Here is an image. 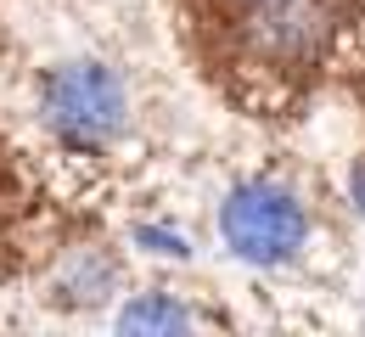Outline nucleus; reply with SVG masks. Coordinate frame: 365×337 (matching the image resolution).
<instances>
[{
    "instance_id": "20e7f679",
    "label": "nucleus",
    "mask_w": 365,
    "mask_h": 337,
    "mask_svg": "<svg viewBox=\"0 0 365 337\" xmlns=\"http://www.w3.org/2000/svg\"><path fill=\"white\" fill-rule=\"evenodd\" d=\"M113 287H118V264H113L107 253H96V247H79V253L56 270L51 298L68 304V309H79V304H101Z\"/></svg>"
},
{
    "instance_id": "f257e3e1",
    "label": "nucleus",
    "mask_w": 365,
    "mask_h": 337,
    "mask_svg": "<svg viewBox=\"0 0 365 337\" xmlns=\"http://www.w3.org/2000/svg\"><path fill=\"white\" fill-rule=\"evenodd\" d=\"M40 118L62 146L101 152L130 124V90L107 62H62L40 79Z\"/></svg>"
},
{
    "instance_id": "7ed1b4c3",
    "label": "nucleus",
    "mask_w": 365,
    "mask_h": 337,
    "mask_svg": "<svg viewBox=\"0 0 365 337\" xmlns=\"http://www.w3.org/2000/svg\"><path fill=\"white\" fill-rule=\"evenodd\" d=\"M337 34V11L326 0H253L242 40L253 56H264L275 68H309L331 51Z\"/></svg>"
},
{
    "instance_id": "39448f33",
    "label": "nucleus",
    "mask_w": 365,
    "mask_h": 337,
    "mask_svg": "<svg viewBox=\"0 0 365 337\" xmlns=\"http://www.w3.org/2000/svg\"><path fill=\"white\" fill-rule=\"evenodd\" d=\"M185 326H197V315L169 292H140L118 309V332H185Z\"/></svg>"
},
{
    "instance_id": "423d86ee",
    "label": "nucleus",
    "mask_w": 365,
    "mask_h": 337,
    "mask_svg": "<svg viewBox=\"0 0 365 337\" xmlns=\"http://www.w3.org/2000/svg\"><path fill=\"white\" fill-rule=\"evenodd\" d=\"M135 242L146 253H158V259H185L191 247H185L180 231H169V225H135Z\"/></svg>"
},
{
    "instance_id": "0eeeda50",
    "label": "nucleus",
    "mask_w": 365,
    "mask_h": 337,
    "mask_svg": "<svg viewBox=\"0 0 365 337\" xmlns=\"http://www.w3.org/2000/svg\"><path fill=\"white\" fill-rule=\"evenodd\" d=\"M354 202H360V214H365V163L354 169Z\"/></svg>"
},
{
    "instance_id": "f03ea898",
    "label": "nucleus",
    "mask_w": 365,
    "mask_h": 337,
    "mask_svg": "<svg viewBox=\"0 0 365 337\" xmlns=\"http://www.w3.org/2000/svg\"><path fill=\"white\" fill-rule=\"evenodd\" d=\"M220 237L242 264H292L309 242V208L275 180H242L220 202Z\"/></svg>"
}]
</instances>
